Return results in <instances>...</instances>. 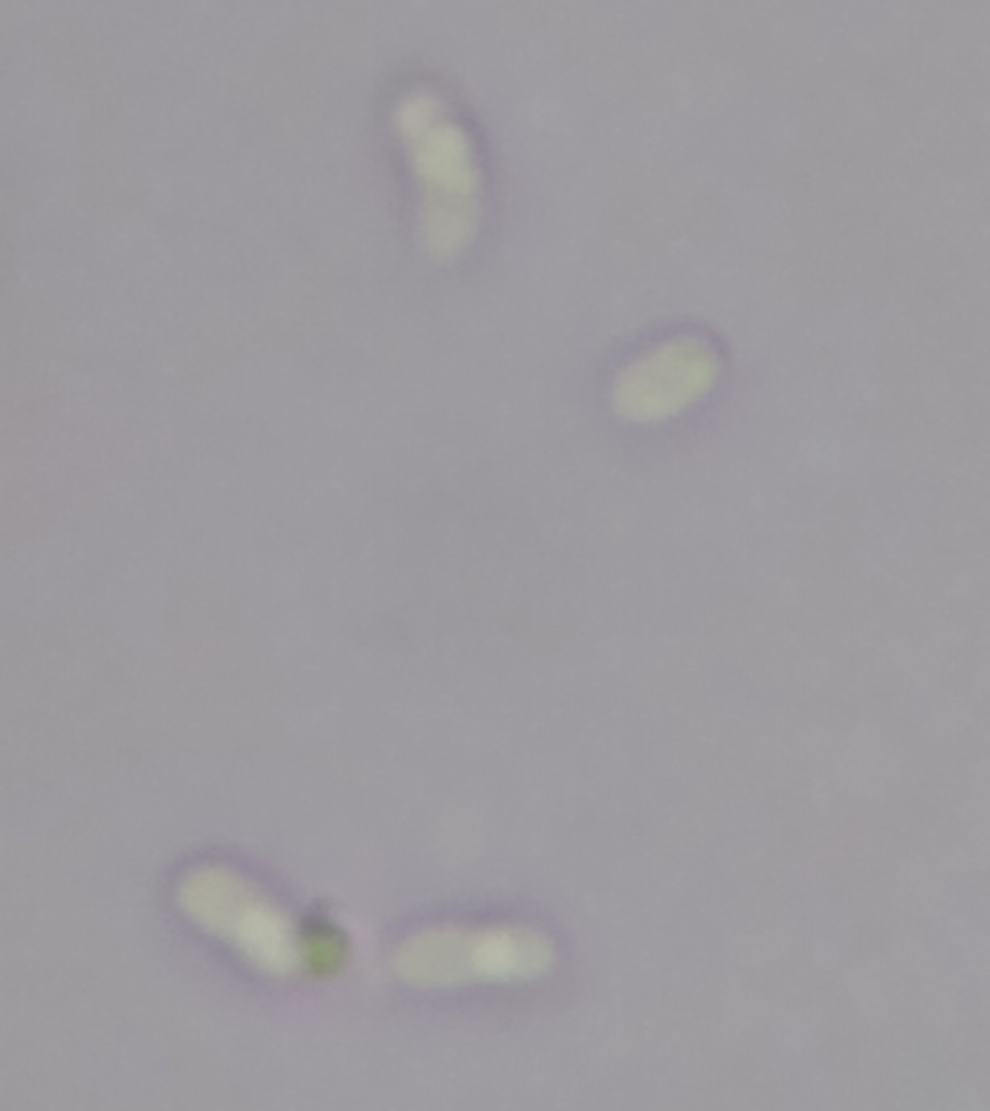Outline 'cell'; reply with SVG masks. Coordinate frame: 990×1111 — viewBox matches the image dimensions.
I'll return each instance as SVG.
<instances>
[{"label": "cell", "instance_id": "obj_4", "mask_svg": "<svg viewBox=\"0 0 990 1111\" xmlns=\"http://www.w3.org/2000/svg\"><path fill=\"white\" fill-rule=\"evenodd\" d=\"M718 359L698 339H675L632 362L614 382V408L637 423L666 420L713 388Z\"/></svg>", "mask_w": 990, "mask_h": 1111}, {"label": "cell", "instance_id": "obj_1", "mask_svg": "<svg viewBox=\"0 0 990 1111\" xmlns=\"http://www.w3.org/2000/svg\"><path fill=\"white\" fill-rule=\"evenodd\" d=\"M394 128L420 189V235L432 258H455L478 229V171L467 134L432 93L397 102Z\"/></svg>", "mask_w": 990, "mask_h": 1111}, {"label": "cell", "instance_id": "obj_2", "mask_svg": "<svg viewBox=\"0 0 990 1111\" xmlns=\"http://www.w3.org/2000/svg\"><path fill=\"white\" fill-rule=\"evenodd\" d=\"M553 967V944L542 932L498 926H432L403 941L394 952V973L412 987L516 984L545 976Z\"/></svg>", "mask_w": 990, "mask_h": 1111}, {"label": "cell", "instance_id": "obj_3", "mask_svg": "<svg viewBox=\"0 0 990 1111\" xmlns=\"http://www.w3.org/2000/svg\"><path fill=\"white\" fill-rule=\"evenodd\" d=\"M183 906L267 976H296L307 964L304 935L273 900L244 877L203 868L183 883Z\"/></svg>", "mask_w": 990, "mask_h": 1111}]
</instances>
